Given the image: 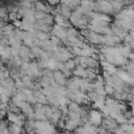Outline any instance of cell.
I'll return each instance as SVG.
<instances>
[{"mask_svg":"<svg viewBox=\"0 0 134 134\" xmlns=\"http://www.w3.org/2000/svg\"><path fill=\"white\" fill-rule=\"evenodd\" d=\"M103 117L104 116H103L102 112L97 111L96 109H91L89 111V121L92 126H95V127L100 126L103 124V120H104Z\"/></svg>","mask_w":134,"mask_h":134,"instance_id":"1","label":"cell"},{"mask_svg":"<svg viewBox=\"0 0 134 134\" xmlns=\"http://www.w3.org/2000/svg\"><path fill=\"white\" fill-rule=\"evenodd\" d=\"M50 35H51V36H55V37H58L62 42H64V41L67 40V29L61 27V26L58 25V24H54V25L52 26Z\"/></svg>","mask_w":134,"mask_h":134,"instance_id":"2","label":"cell"},{"mask_svg":"<svg viewBox=\"0 0 134 134\" xmlns=\"http://www.w3.org/2000/svg\"><path fill=\"white\" fill-rule=\"evenodd\" d=\"M53 79L55 81V83L62 87H66V84H67V77L64 75V73L60 70H55L53 71Z\"/></svg>","mask_w":134,"mask_h":134,"instance_id":"3","label":"cell"},{"mask_svg":"<svg viewBox=\"0 0 134 134\" xmlns=\"http://www.w3.org/2000/svg\"><path fill=\"white\" fill-rule=\"evenodd\" d=\"M116 75L118 77H120L126 84H129L130 81H131V79H132V76L128 73V71L127 70H124V69H118V72H117Z\"/></svg>","mask_w":134,"mask_h":134,"instance_id":"4","label":"cell"},{"mask_svg":"<svg viewBox=\"0 0 134 134\" xmlns=\"http://www.w3.org/2000/svg\"><path fill=\"white\" fill-rule=\"evenodd\" d=\"M60 6H61V15H63L66 19H69L72 15V9L70 7H68L67 5H65L63 3V1L60 3Z\"/></svg>","mask_w":134,"mask_h":134,"instance_id":"5","label":"cell"},{"mask_svg":"<svg viewBox=\"0 0 134 134\" xmlns=\"http://www.w3.org/2000/svg\"><path fill=\"white\" fill-rule=\"evenodd\" d=\"M66 88L69 89V90H71V91H73V92H75V91H79V90H80V85H79L72 77H70V79L67 80Z\"/></svg>","mask_w":134,"mask_h":134,"instance_id":"6","label":"cell"},{"mask_svg":"<svg viewBox=\"0 0 134 134\" xmlns=\"http://www.w3.org/2000/svg\"><path fill=\"white\" fill-rule=\"evenodd\" d=\"M99 61L93 59V58H87V67L90 69H97L99 68Z\"/></svg>","mask_w":134,"mask_h":134,"instance_id":"7","label":"cell"},{"mask_svg":"<svg viewBox=\"0 0 134 134\" xmlns=\"http://www.w3.org/2000/svg\"><path fill=\"white\" fill-rule=\"evenodd\" d=\"M8 131L10 134H22V127L15 125V124H10V126L8 127Z\"/></svg>","mask_w":134,"mask_h":134,"instance_id":"8","label":"cell"},{"mask_svg":"<svg viewBox=\"0 0 134 134\" xmlns=\"http://www.w3.org/2000/svg\"><path fill=\"white\" fill-rule=\"evenodd\" d=\"M29 53H30V48L29 47H27L25 45H22L20 47V49H19V57L24 59V58H27L29 55Z\"/></svg>","mask_w":134,"mask_h":134,"instance_id":"9","label":"cell"},{"mask_svg":"<svg viewBox=\"0 0 134 134\" xmlns=\"http://www.w3.org/2000/svg\"><path fill=\"white\" fill-rule=\"evenodd\" d=\"M47 2H41V1H35V8L36 12H44L46 10Z\"/></svg>","mask_w":134,"mask_h":134,"instance_id":"10","label":"cell"},{"mask_svg":"<svg viewBox=\"0 0 134 134\" xmlns=\"http://www.w3.org/2000/svg\"><path fill=\"white\" fill-rule=\"evenodd\" d=\"M81 105L80 104H77V103H75V102H71L69 105H68V109H69V111H71V112H75V113H79L80 114V112H81Z\"/></svg>","mask_w":134,"mask_h":134,"instance_id":"11","label":"cell"},{"mask_svg":"<svg viewBox=\"0 0 134 134\" xmlns=\"http://www.w3.org/2000/svg\"><path fill=\"white\" fill-rule=\"evenodd\" d=\"M63 3L65 5H67L68 7H70L73 10H75L80 5H81V1H63Z\"/></svg>","mask_w":134,"mask_h":134,"instance_id":"12","label":"cell"},{"mask_svg":"<svg viewBox=\"0 0 134 134\" xmlns=\"http://www.w3.org/2000/svg\"><path fill=\"white\" fill-rule=\"evenodd\" d=\"M80 36V32L77 31L76 28L74 27H70L67 29V39L69 38H74V37H79Z\"/></svg>","mask_w":134,"mask_h":134,"instance_id":"13","label":"cell"},{"mask_svg":"<svg viewBox=\"0 0 134 134\" xmlns=\"http://www.w3.org/2000/svg\"><path fill=\"white\" fill-rule=\"evenodd\" d=\"M44 23L50 27H52L54 24H55V21H54V16L52 15H47V17L44 19Z\"/></svg>","mask_w":134,"mask_h":134,"instance_id":"14","label":"cell"},{"mask_svg":"<svg viewBox=\"0 0 134 134\" xmlns=\"http://www.w3.org/2000/svg\"><path fill=\"white\" fill-rule=\"evenodd\" d=\"M31 52L36 55V58H41V55H42V53L44 52V49L43 48H41V47H38V46H35V47H32L31 49Z\"/></svg>","mask_w":134,"mask_h":134,"instance_id":"15","label":"cell"},{"mask_svg":"<svg viewBox=\"0 0 134 134\" xmlns=\"http://www.w3.org/2000/svg\"><path fill=\"white\" fill-rule=\"evenodd\" d=\"M65 64V68L66 69H68V70H70V71H73L75 68H76V65H75V63H74V60L73 59H71V60H68L66 63H64Z\"/></svg>","mask_w":134,"mask_h":134,"instance_id":"16","label":"cell"},{"mask_svg":"<svg viewBox=\"0 0 134 134\" xmlns=\"http://www.w3.org/2000/svg\"><path fill=\"white\" fill-rule=\"evenodd\" d=\"M50 37H51L50 34L43 32V31H38V39L41 40V41H47V40H50Z\"/></svg>","mask_w":134,"mask_h":134,"instance_id":"17","label":"cell"},{"mask_svg":"<svg viewBox=\"0 0 134 134\" xmlns=\"http://www.w3.org/2000/svg\"><path fill=\"white\" fill-rule=\"evenodd\" d=\"M15 86H16V89H17L18 91H22L23 89L26 88L25 84L23 83V81H22L21 79H18L17 81H15Z\"/></svg>","mask_w":134,"mask_h":134,"instance_id":"18","label":"cell"},{"mask_svg":"<svg viewBox=\"0 0 134 134\" xmlns=\"http://www.w3.org/2000/svg\"><path fill=\"white\" fill-rule=\"evenodd\" d=\"M98 96H103V97H107V93L105 91V86L104 87H100V88H95L93 90Z\"/></svg>","mask_w":134,"mask_h":134,"instance_id":"19","label":"cell"},{"mask_svg":"<svg viewBox=\"0 0 134 134\" xmlns=\"http://www.w3.org/2000/svg\"><path fill=\"white\" fill-rule=\"evenodd\" d=\"M45 114H46L47 119L50 120L51 117H52V114H53V111H52V109H51V106H49V105H46V106H45Z\"/></svg>","mask_w":134,"mask_h":134,"instance_id":"20","label":"cell"},{"mask_svg":"<svg viewBox=\"0 0 134 134\" xmlns=\"http://www.w3.org/2000/svg\"><path fill=\"white\" fill-rule=\"evenodd\" d=\"M50 41H51L52 45H54V46H63L62 41L58 37H55V36H51L50 37Z\"/></svg>","mask_w":134,"mask_h":134,"instance_id":"21","label":"cell"},{"mask_svg":"<svg viewBox=\"0 0 134 134\" xmlns=\"http://www.w3.org/2000/svg\"><path fill=\"white\" fill-rule=\"evenodd\" d=\"M105 91L107 93V96H113V94L115 93L114 87H111V86H108V85H105Z\"/></svg>","mask_w":134,"mask_h":134,"instance_id":"22","label":"cell"},{"mask_svg":"<svg viewBox=\"0 0 134 134\" xmlns=\"http://www.w3.org/2000/svg\"><path fill=\"white\" fill-rule=\"evenodd\" d=\"M48 14L44 13V12H36L35 13V17L37 20H44L46 17H47Z\"/></svg>","mask_w":134,"mask_h":134,"instance_id":"23","label":"cell"},{"mask_svg":"<svg viewBox=\"0 0 134 134\" xmlns=\"http://www.w3.org/2000/svg\"><path fill=\"white\" fill-rule=\"evenodd\" d=\"M21 80L23 81V83L25 84V86H26V88H27V87H28V86H29V85L32 83V80H34V79L29 77L28 75H24V76H23Z\"/></svg>","mask_w":134,"mask_h":134,"instance_id":"24","label":"cell"},{"mask_svg":"<svg viewBox=\"0 0 134 134\" xmlns=\"http://www.w3.org/2000/svg\"><path fill=\"white\" fill-rule=\"evenodd\" d=\"M132 41H133V36H131L130 34H128V35H127V37L124 39V41H122V42H124L125 44H131V43H132Z\"/></svg>","mask_w":134,"mask_h":134,"instance_id":"25","label":"cell"},{"mask_svg":"<svg viewBox=\"0 0 134 134\" xmlns=\"http://www.w3.org/2000/svg\"><path fill=\"white\" fill-rule=\"evenodd\" d=\"M74 134H87V132H86L85 128H84L83 126H81V127H79V128L75 130V133H74Z\"/></svg>","mask_w":134,"mask_h":134,"instance_id":"26","label":"cell"},{"mask_svg":"<svg viewBox=\"0 0 134 134\" xmlns=\"http://www.w3.org/2000/svg\"><path fill=\"white\" fill-rule=\"evenodd\" d=\"M13 25L16 27V28H21L22 26V20H16L13 22Z\"/></svg>","mask_w":134,"mask_h":134,"instance_id":"27","label":"cell"},{"mask_svg":"<svg viewBox=\"0 0 134 134\" xmlns=\"http://www.w3.org/2000/svg\"><path fill=\"white\" fill-rule=\"evenodd\" d=\"M124 115H125V117H126V118H127V119L129 120V119H130L131 117H133V112H132V110H131V111L127 110V111H126V112L124 113Z\"/></svg>","mask_w":134,"mask_h":134,"instance_id":"28","label":"cell"},{"mask_svg":"<svg viewBox=\"0 0 134 134\" xmlns=\"http://www.w3.org/2000/svg\"><path fill=\"white\" fill-rule=\"evenodd\" d=\"M113 133H114V134H127V133H126V132L120 128V126H119V127H118V128H117Z\"/></svg>","mask_w":134,"mask_h":134,"instance_id":"29","label":"cell"},{"mask_svg":"<svg viewBox=\"0 0 134 134\" xmlns=\"http://www.w3.org/2000/svg\"><path fill=\"white\" fill-rule=\"evenodd\" d=\"M127 66L130 67V68H133V69H134V61H129V63L127 64Z\"/></svg>","mask_w":134,"mask_h":134,"instance_id":"30","label":"cell"},{"mask_svg":"<svg viewBox=\"0 0 134 134\" xmlns=\"http://www.w3.org/2000/svg\"><path fill=\"white\" fill-rule=\"evenodd\" d=\"M130 61H134V51H132L131 53H130V55H129V58H128Z\"/></svg>","mask_w":134,"mask_h":134,"instance_id":"31","label":"cell"},{"mask_svg":"<svg viewBox=\"0 0 134 134\" xmlns=\"http://www.w3.org/2000/svg\"><path fill=\"white\" fill-rule=\"evenodd\" d=\"M128 122L131 124V125H134V115H133V117H131V118L128 120Z\"/></svg>","mask_w":134,"mask_h":134,"instance_id":"32","label":"cell"},{"mask_svg":"<svg viewBox=\"0 0 134 134\" xmlns=\"http://www.w3.org/2000/svg\"><path fill=\"white\" fill-rule=\"evenodd\" d=\"M5 115H7V112H6L5 110H1V116H2V117H4Z\"/></svg>","mask_w":134,"mask_h":134,"instance_id":"33","label":"cell"},{"mask_svg":"<svg viewBox=\"0 0 134 134\" xmlns=\"http://www.w3.org/2000/svg\"><path fill=\"white\" fill-rule=\"evenodd\" d=\"M129 34H130L131 36H133V37H134V27H133V28H132V29L129 31Z\"/></svg>","mask_w":134,"mask_h":134,"instance_id":"34","label":"cell"}]
</instances>
